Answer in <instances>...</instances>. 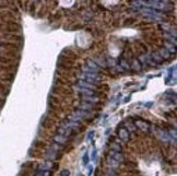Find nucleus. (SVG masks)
<instances>
[{
  "label": "nucleus",
  "instance_id": "5",
  "mask_svg": "<svg viewBox=\"0 0 177 176\" xmlns=\"http://www.w3.org/2000/svg\"><path fill=\"white\" fill-rule=\"evenodd\" d=\"M54 142L58 143V144H60V146H66L67 143H68V138L65 137V136H61V134H56L55 137H54Z\"/></svg>",
  "mask_w": 177,
  "mask_h": 176
},
{
  "label": "nucleus",
  "instance_id": "12",
  "mask_svg": "<svg viewBox=\"0 0 177 176\" xmlns=\"http://www.w3.org/2000/svg\"><path fill=\"white\" fill-rule=\"evenodd\" d=\"M82 164L84 166H87V164H89V154H87V152H85V154L83 155L82 158Z\"/></svg>",
  "mask_w": 177,
  "mask_h": 176
},
{
  "label": "nucleus",
  "instance_id": "13",
  "mask_svg": "<svg viewBox=\"0 0 177 176\" xmlns=\"http://www.w3.org/2000/svg\"><path fill=\"white\" fill-rule=\"evenodd\" d=\"M59 175H60V176H70L71 172L69 171V170H67V168H63V170H61V171H60Z\"/></svg>",
  "mask_w": 177,
  "mask_h": 176
},
{
  "label": "nucleus",
  "instance_id": "15",
  "mask_svg": "<svg viewBox=\"0 0 177 176\" xmlns=\"http://www.w3.org/2000/svg\"><path fill=\"white\" fill-rule=\"evenodd\" d=\"M78 176H82V175H81V174H79V175Z\"/></svg>",
  "mask_w": 177,
  "mask_h": 176
},
{
  "label": "nucleus",
  "instance_id": "9",
  "mask_svg": "<svg viewBox=\"0 0 177 176\" xmlns=\"http://www.w3.org/2000/svg\"><path fill=\"white\" fill-rule=\"evenodd\" d=\"M107 163L109 164V165H111V168H118V166H119V162H118V161H116L115 159H113L111 156L107 160Z\"/></svg>",
  "mask_w": 177,
  "mask_h": 176
},
{
  "label": "nucleus",
  "instance_id": "6",
  "mask_svg": "<svg viewBox=\"0 0 177 176\" xmlns=\"http://www.w3.org/2000/svg\"><path fill=\"white\" fill-rule=\"evenodd\" d=\"M73 114L75 115V116H78V117L81 118L82 120H84V119H90V118H91L90 112H87V111H82V109H78V111H75Z\"/></svg>",
  "mask_w": 177,
  "mask_h": 176
},
{
  "label": "nucleus",
  "instance_id": "10",
  "mask_svg": "<svg viewBox=\"0 0 177 176\" xmlns=\"http://www.w3.org/2000/svg\"><path fill=\"white\" fill-rule=\"evenodd\" d=\"M111 158L115 159L116 161L120 162V161L123 160V154H121L120 152H118V151H114V152H111Z\"/></svg>",
  "mask_w": 177,
  "mask_h": 176
},
{
  "label": "nucleus",
  "instance_id": "8",
  "mask_svg": "<svg viewBox=\"0 0 177 176\" xmlns=\"http://www.w3.org/2000/svg\"><path fill=\"white\" fill-rule=\"evenodd\" d=\"M92 108H93V104H91V103H87V102H84V103H82V104L80 105V109H82V111H87V112H90Z\"/></svg>",
  "mask_w": 177,
  "mask_h": 176
},
{
  "label": "nucleus",
  "instance_id": "3",
  "mask_svg": "<svg viewBox=\"0 0 177 176\" xmlns=\"http://www.w3.org/2000/svg\"><path fill=\"white\" fill-rule=\"evenodd\" d=\"M54 166H57V164L53 163L51 161L47 160V161L43 162L42 164H39V166H38V171H49L50 168H55Z\"/></svg>",
  "mask_w": 177,
  "mask_h": 176
},
{
  "label": "nucleus",
  "instance_id": "7",
  "mask_svg": "<svg viewBox=\"0 0 177 176\" xmlns=\"http://www.w3.org/2000/svg\"><path fill=\"white\" fill-rule=\"evenodd\" d=\"M45 158L47 160H49V161H51V160H56L57 159V151L54 150L53 148L49 149V150H47V152H46V154H45Z\"/></svg>",
  "mask_w": 177,
  "mask_h": 176
},
{
  "label": "nucleus",
  "instance_id": "4",
  "mask_svg": "<svg viewBox=\"0 0 177 176\" xmlns=\"http://www.w3.org/2000/svg\"><path fill=\"white\" fill-rule=\"evenodd\" d=\"M136 126L137 127H139L143 132H149V131H150V124H148L145 120H142V119H137Z\"/></svg>",
  "mask_w": 177,
  "mask_h": 176
},
{
  "label": "nucleus",
  "instance_id": "2",
  "mask_svg": "<svg viewBox=\"0 0 177 176\" xmlns=\"http://www.w3.org/2000/svg\"><path fill=\"white\" fill-rule=\"evenodd\" d=\"M118 137H119L120 140H123L124 142H128L129 139H130V136H129V130L125 127H121L120 129H118Z\"/></svg>",
  "mask_w": 177,
  "mask_h": 176
},
{
  "label": "nucleus",
  "instance_id": "14",
  "mask_svg": "<svg viewBox=\"0 0 177 176\" xmlns=\"http://www.w3.org/2000/svg\"><path fill=\"white\" fill-rule=\"evenodd\" d=\"M92 158H93V159L92 160H95V158H96V151H93V153H92Z\"/></svg>",
  "mask_w": 177,
  "mask_h": 176
},
{
  "label": "nucleus",
  "instance_id": "11",
  "mask_svg": "<svg viewBox=\"0 0 177 176\" xmlns=\"http://www.w3.org/2000/svg\"><path fill=\"white\" fill-rule=\"evenodd\" d=\"M35 176H50L49 171H37Z\"/></svg>",
  "mask_w": 177,
  "mask_h": 176
},
{
  "label": "nucleus",
  "instance_id": "1",
  "mask_svg": "<svg viewBox=\"0 0 177 176\" xmlns=\"http://www.w3.org/2000/svg\"><path fill=\"white\" fill-rule=\"evenodd\" d=\"M155 136H157V138L160 139L162 142H169V141H172V138H171V136H169V132H166L165 130L161 129V128H155Z\"/></svg>",
  "mask_w": 177,
  "mask_h": 176
}]
</instances>
